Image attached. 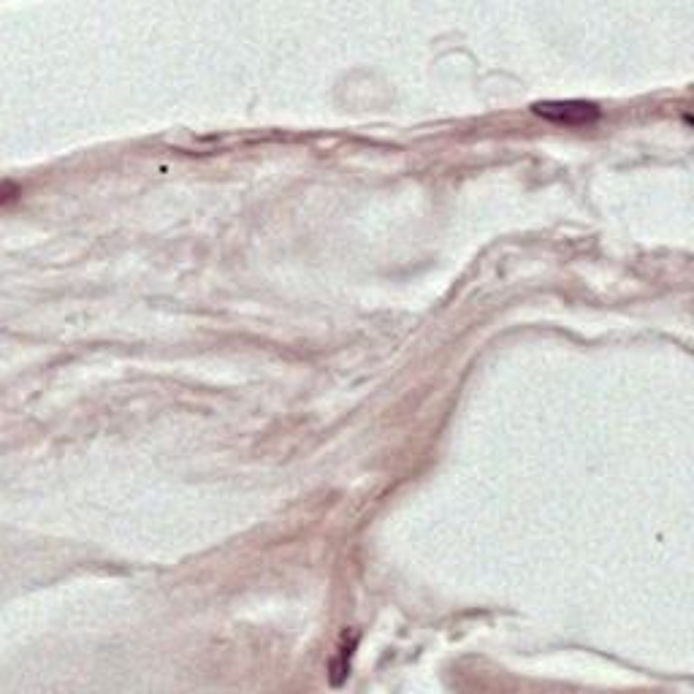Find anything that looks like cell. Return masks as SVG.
<instances>
[{
    "label": "cell",
    "instance_id": "6da1fadb",
    "mask_svg": "<svg viewBox=\"0 0 694 694\" xmlns=\"http://www.w3.org/2000/svg\"><path fill=\"white\" fill-rule=\"evenodd\" d=\"M535 114L562 125H586L600 117V109L586 101H551V104H537Z\"/></svg>",
    "mask_w": 694,
    "mask_h": 694
}]
</instances>
